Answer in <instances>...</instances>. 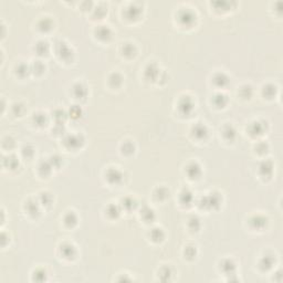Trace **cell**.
I'll use <instances>...</instances> for the list:
<instances>
[{"mask_svg": "<svg viewBox=\"0 0 283 283\" xmlns=\"http://www.w3.org/2000/svg\"><path fill=\"white\" fill-rule=\"evenodd\" d=\"M179 18H180V20L186 24H190L191 22L195 20V16H194L189 10H184L183 12H181V15H180Z\"/></svg>", "mask_w": 283, "mask_h": 283, "instance_id": "6da1fadb", "label": "cell"}, {"mask_svg": "<svg viewBox=\"0 0 283 283\" xmlns=\"http://www.w3.org/2000/svg\"><path fill=\"white\" fill-rule=\"evenodd\" d=\"M188 175L190 176L191 178H197L200 175V168L197 164H191L188 166L187 168Z\"/></svg>", "mask_w": 283, "mask_h": 283, "instance_id": "7a4b0ae2", "label": "cell"}, {"mask_svg": "<svg viewBox=\"0 0 283 283\" xmlns=\"http://www.w3.org/2000/svg\"><path fill=\"white\" fill-rule=\"evenodd\" d=\"M107 178H109V180H110V181H112V183H117L119 180H121V178H122V175L119 174V170L111 169L109 172V174H107Z\"/></svg>", "mask_w": 283, "mask_h": 283, "instance_id": "3957f363", "label": "cell"}, {"mask_svg": "<svg viewBox=\"0 0 283 283\" xmlns=\"http://www.w3.org/2000/svg\"><path fill=\"white\" fill-rule=\"evenodd\" d=\"M179 107H180V110L184 112V113H188V110L187 109H189V111H190V110L193 109V103H191V101L189 100L188 98H183V101H181V102H180Z\"/></svg>", "mask_w": 283, "mask_h": 283, "instance_id": "277c9868", "label": "cell"}, {"mask_svg": "<svg viewBox=\"0 0 283 283\" xmlns=\"http://www.w3.org/2000/svg\"><path fill=\"white\" fill-rule=\"evenodd\" d=\"M194 133H195V135L197 136V137L201 138V137H205L207 134V131L206 128H205V126H202V125H197L196 127H195V130H194Z\"/></svg>", "mask_w": 283, "mask_h": 283, "instance_id": "5b68a950", "label": "cell"}, {"mask_svg": "<svg viewBox=\"0 0 283 283\" xmlns=\"http://www.w3.org/2000/svg\"><path fill=\"white\" fill-rule=\"evenodd\" d=\"M62 253H63L66 258H72L74 256V249H73V247L69 246V244L63 246V247H62Z\"/></svg>", "mask_w": 283, "mask_h": 283, "instance_id": "8992f818", "label": "cell"}, {"mask_svg": "<svg viewBox=\"0 0 283 283\" xmlns=\"http://www.w3.org/2000/svg\"><path fill=\"white\" fill-rule=\"evenodd\" d=\"M214 82H216V84L223 86V85L228 83V79H227V77L223 75V74H218L217 77H214Z\"/></svg>", "mask_w": 283, "mask_h": 283, "instance_id": "52a82bcc", "label": "cell"}, {"mask_svg": "<svg viewBox=\"0 0 283 283\" xmlns=\"http://www.w3.org/2000/svg\"><path fill=\"white\" fill-rule=\"evenodd\" d=\"M98 37L102 38V39H107V38L110 37V30L107 29V28H105V27H102V28L98 29Z\"/></svg>", "mask_w": 283, "mask_h": 283, "instance_id": "ba28073f", "label": "cell"}, {"mask_svg": "<svg viewBox=\"0 0 283 283\" xmlns=\"http://www.w3.org/2000/svg\"><path fill=\"white\" fill-rule=\"evenodd\" d=\"M223 133H225V136H226V137H227V138H230V139H231V138H232L233 136H235V132L233 131V128H232L231 126H227V127L225 128V131H223Z\"/></svg>", "mask_w": 283, "mask_h": 283, "instance_id": "9c48e42d", "label": "cell"}, {"mask_svg": "<svg viewBox=\"0 0 283 283\" xmlns=\"http://www.w3.org/2000/svg\"><path fill=\"white\" fill-rule=\"evenodd\" d=\"M74 91H77V98H82V96L85 95V89L82 86V85H77V86L74 87Z\"/></svg>", "mask_w": 283, "mask_h": 283, "instance_id": "30bf717a", "label": "cell"}, {"mask_svg": "<svg viewBox=\"0 0 283 283\" xmlns=\"http://www.w3.org/2000/svg\"><path fill=\"white\" fill-rule=\"evenodd\" d=\"M75 221H77V218H75V216H74L73 214H69L68 216H66L65 218V222L68 223V225H74L75 223Z\"/></svg>", "mask_w": 283, "mask_h": 283, "instance_id": "8fae6325", "label": "cell"}, {"mask_svg": "<svg viewBox=\"0 0 283 283\" xmlns=\"http://www.w3.org/2000/svg\"><path fill=\"white\" fill-rule=\"evenodd\" d=\"M70 114H71L73 117H77L80 114H81V109L77 107V106H73L71 109V111H70Z\"/></svg>", "mask_w": 283, "mask_h": 283, "instance_id": "7c38bea8", "label": "cell"}, {"mask_svg": "<svg viewBox=\"0 0 283 283\" xmlns=\"http://www.w3.org/2000/svg\"><path fill=\"white\" fill-rule=\"evenodd\" d=\"M154 233H156V235H153L152 237L154 238V240H161V238H163V232L160 231V229H154V231H153Z\"/></svg>", "mask_w": 283, "mask_h": 283, "instance_id": "4fadbf2b", "label": "cell"}]
</instances>
